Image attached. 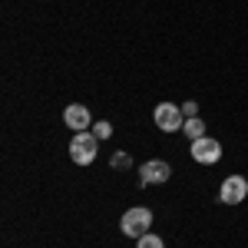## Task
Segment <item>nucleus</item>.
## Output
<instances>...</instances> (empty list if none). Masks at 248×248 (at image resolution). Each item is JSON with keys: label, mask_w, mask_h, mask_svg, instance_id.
Here are the masks:
<instances>
[{"label": "nucleus", "mask_w": 248, "mask_h": 248, "mask_svg": "<svg viewBox=\"0 0 248 248\" xmlns=\"http://www.w3.org/2000/svg\"><path fill=\"white\" fill-rule=\"evenodd\" d=\"M96 149H99V139L93 133H73V142H70V159L77 166H90L96 159Z\"/></svg>", "instance_id": "1"}, {"label": "nucleus", "mask_w": 248, "mask_h": 248, "mask_svg": "<svg viewBox=\"0 0 248 248\" xmlns=\"http://www.w3.org/2000/svg\"><path fill=\"white\" fill-rule=\"evenodd\" d=\"M149 225H153V212H149V209H142V205L129 209L126 215H123V222H119V229L126 232L129 238H142V235L149 232Z\"/></svg>", "instance_id": "2"}, {"label": "nucleus", "mask_w": 248, "mask_h": 248, "mask_svg": "<svg viewBox=\"0 0 248 248\" xmlns=\"http://www.w3.org/2000/svg\"><path fill=\"white\" fill-rule=\"evenodd\" d=\"M155 126H159L162 133H175V129L186 126V116H182V109H179L175 103H159V106H155Z\"/></svg>", "instance_id": "3"}, {"label": "nucleus", "mask_w": 248, "mask_h": 248, "mask_svg": "<svg viewBox=\"0 0 248 248\" xmlns=\"http://www.w3.org/2000/svg\"><path fill=\"white\" fill-rule=\"evenodd\" d=\"M192 159L202 162V166H215V162L222 159V142H218V139H209V136L195 139V142H192Z\"/></svg>", "instance_id": "4"}, {"label": "nucleus", "mask_w": 248, "mask_h": 248, "mask_svg": "<svg viewBox=\"0 0 248 248\" xmlns=\"http://www.w3.org/2000/svg\"><path fill=\"white\" fill-rule=\"evenodd\" d=\"M245 195H248V179L245 175H229V179L222 182V189H218L222 205H238Z\"/></svg>", "instance_id": "5"}, {"label": "nucleus", "mask_w": 248, "mask_h": 248, "mask_svg": "<svg viewBox=\"0 0 248 248\" xmlns=\"http://www.w3.org/2000/svg\"><path fill=\"white\" fill-rule=\"evenodd\" d=\"M139 175H142V186H162L172 175V169H169V162H162V159H149V162H142Z\"/></svg>", "instance_id": "6"}, {"label": "nucleus", "mask_w": 248, "mask_h": 248, "mask_svg": "<svg viewBox=\"0 0 248 248\" xmlns=\"http://www.w3.org/2000/svg\"><path fill=\"white\" fill-rule=\"evenodd\" d=\"M63 123H66L73 133H86V126H90V109H86V106H79V103H73V106H66Z\"/></svg>", "instance_id": "7"}, {"label": "nucleus", "mask_w": 248, "mask_h": 248, "mask_svg": "<svg viewBox=\"0 0 248 248\" xmlns=\"http://www.w3.org/2000/svg\"><path fill=\"white\" fill-rule=\"evenodd\" d=\"M182 133H186V136L192 139V142H195V139H202V136H205V123H202L199 116H195V119H186V126H182Z\"/></svg>", "instance_id": "8"}, {"label": "nucleus", "mask_w": 248, "mask_h": 248, "mask_svg": "<svg viewBox=\"0 0 248 248\" xmlns=\"http://www.w3.org/2000/svg\"><path fill=\"white\" fill-rule=\"evenodd\" d=\"M136 248H166V245H162V238H159V235L146 232L142 238H136Z\"/></svg>", "instance_id": "9"}, {"label": "nucleus", "mask_w": 248, "mask_h": 248, "mask_svg": "<svg viewBox=\"0 0 248 248\" xmlns=\"http://www.w3.org/2000/svg\"><path fill=\"white\" fill-rule=\"evenodd\" d=\"M93 136H96V139H109V136H113V126L99 119V123H93Z\"/></svg>", "instance_id": "10"}, {"label": "nucleus", "mask_w": 248, "mask_h": 248, "mask_svg": "<svg viewBox=\"0 0 248 248\" xmlns=\"http://www.w3.org/2000/svg\"><path fill=\"white\" fill-rule=\"evenodd\" d=\"M113 166H116V169L129 166V155H126V153H116V155H113Z\"/></svg>", "instance_id": "11"}, {"label": "nucleus", "mask_w": 248, "mask_h": 248, "mask_svg": "<svg viewBox=\"0 0 248 248\" xmlns=\"http://www.w3.org/2000/svg\"><path fill=\"white\" fill-rule=\"evenodd\" d=\"M195 113H199V103H186V106H182V116L195 119Z\"/></svg>", "instance_id": "12"}]
</instances>
